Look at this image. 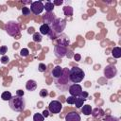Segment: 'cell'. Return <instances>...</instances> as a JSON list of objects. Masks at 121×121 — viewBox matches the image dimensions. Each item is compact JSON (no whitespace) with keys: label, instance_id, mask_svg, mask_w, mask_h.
Segmentation results:
<instances>
[{"label":"cell","instance_id":"6da1fadb","mask_svg":"<svg viewBox=\"0 0 121 121\" xmlns=\"http://www.w3.org/2000/svg\"><path fill=\"white\" fill-rule=\"evenodd\" d=\"M69 70L70 69H68V68H63V73H62L61 77L59 78L58 79L54 80L56 87L62 92L67 91L69 89V87L73 84L69 78Z\"/></svg>","mask_w":121,"mask_h":121},{"label":"cell","instance_id":"7a4b0ae2","mask_svg":"<svg viewBox=\"0 0 121 121\" xmlns=\"http://www.w3.org/2000/svg\"><path fill=\"white\" fill-rule=\"evenodd\" d=\"M9 108L14 112H23L26 108V101L23 96L14 95L9 100Z\"/></svg>","mask_w":121,"mask_h":121},{"label":"cell","instance_id":"3957f363","mask_svg":"<svg viewBox=\"0 0 121 121\" xmlns=\"http://www.w3.org/2000/svg\"><path fill=\"white\" fill-rule=\"evenodd\" d=\"M84 77H85L84 71L78 66H74L69 70V78H70V80L72 83L78 84V83L81 82L83 80Z\"/></svg>","mask_w":121,"mask_h":121},{"label":"cell","instance_id":"277c9868","mask_svg":"<svg viewBox=\"0 0 121 121\" xmlns=\"http://www.w3.org/2000/svg\"><path fill=\"white\" fill-rule=\"evenodd\" d=\"M5 29L9 36L15 37L20 33V26L15 21H9L5 25Z\"/></svg>","mask_w":121,"mask_h":121},{"label":"cell","instance_id":"5b68a950","mask_svg":"<svg viewBox=\"0 0 121 121\" xmlns=\"http://www.w3.org/2000/svg\"><path fill=\"white\" fill-rule=\"evenodd\" d=\"M65 26H66V21L62 18H56V20L50 26L51 29L56 34H60L64 30Z\"/></svg>","mask_w":121,"mask_h":121},{"label":"cell","instance_id":"8992f818","mask_svg":"<svg viewBox=\"0 0 121 121\" xmlns=\"http://www.w3.org/2000/svg\"><path fill=\"white\" fill-rule=\"evenodd\" d=\"M43 10V4L42 1H34L31 3L30 5V11L35 14L38 15L40 13H42Z\"/></svg>","mask_w":121,"mask_h":121},{"label":"cell","instance_id":"52a82bcc","mask_svg":"<svg viewBox=\"0 0 121 121\" xmlns=\"http://www.w3.org/2000/svg\"><path fill=\"white\" fill-rule=\"evenodd\" d=\"M116 74H117V69H116V67L114 65L109 64L104 68V76L108 79L113 78L116 76Z\"/></svg>","mask_w":121,"mask_h":121},{"label":"cell","instance_id":"ba28073f","mask_svg":"<svg viewBox=\"0 0 121 121\" xmlns=\"http://www.w3.org/2000/svg\"><path fill=\"white\" fill-rule=\"evenodd\" d=\"M61 109H62V104L58 100H53L48 105V111L51 113H59L61 111Z\"/></svg>","mask_w":121,"mask_h":121},{"label":"cell","instance_id":"9c48e42d","mask_svg":"<svg viewBox=\"0 0 121 121\" xmlns=\"http://www.w3.org/2000/svg\"><path fill=\"white\" fill-rule=\"evenodd\" d=\"M68 91H69V93H70V95H71L72 96L77 97V96H79V95H80V94H81V92H82V88H81V86H80L79 84H75V83H73V84L69 87Z\"/></svg>","mask_w":121,"mask_h":121},{"label":"cell","instance_id":"30bf717a","mask_svg":"<svg viewBox=\"0 0 121 121\" xmlns=\"http://www.w3.org/2000/svg\"><path fill=\"white\" fill-rule=\"evenodd\" d=\"M54 53H55L56 57H58V58H63L64 56H66L67 48H66V46L57 44L54 47Z\"/></svg>","mask_w":121,"mask_h":121},{"label":"cell","instance_id":"8fae6325","mask_svg":"<svg viewBox=\"0 0 121 121\" xmlns=\"http://www.w3.org/2000/svg\"><path fill=\"white\" fill-rule=\"evenodd\" d=\"M56 15L54 14V12H46L43 16V23L45 25H48V26H51L52 23L56 20Z\"/></svg>","mask_w":121,"mask_h":121},{"label":"cell","instance_id":"7c38bea8","mask_svg":"<svg viewBox=\"0 0 121 121\" xmlns=\"http://www.w3.org/2000/svg\"><path fill=\"white\" fill-rule=\"evenodd\" d=\"M62 73H63V68H61L60 65L55 66V67L53 68V70L51 71V75H52L54 80H56V79H58L59 78H60L61 75H62Z\"/></svg>","mask_w":121,"mask_h":121},{"label":"cell","instance_id":"4fadbf2b","mask_svg":"<svg viewBox=\"0 0 121 121\" xmlns=\"http://www.w3.org/2000/svg\"><path fill=\"white\" fill-rule=\"evenodd\" d=\"M65 121H81V118L77 112H71L65 115Z\"/></svg>","mask_w":121,"mask_h":121},{"label":"cell","instance_id":"5bb4252c","mask_svg":"<svg viewBox=\"0 0 121 121\" xmlns=\"http://www.w3.org/2000/svg\"><path fill=\"white\" fill-rule=\"evenodd\" d=\"M26 90H28L29 92H32V91H35L36 88H37V82L33 79H29L27 80V82L26 83Z\"/></svg>","mask_w":121,"mask_h":121},{"label":"cell","instance_id":"9a60e30c","mask_svg":"<svg viewBox=\"0 0 121 121\" xmlns=\"http://www.w3.org/2000/svg\"><path fill=\"white\" fill-rule=\"evenodd\" d=\"M104 114H105V112L101 108H95V109L92 110V115L95 118H100V117L104 116Z\"/></svg>","mask_w":121,"mask_h":121},{"label":"cell","instance_id":"2e32d148","mask_svg":"<svg viewBox=\"0 0 121 121\" xmlns=\"http://www.w3.org/2000/svg\"><path fill=\"white\" fill-rule=\"evenodd\" d=\"M51 31V27L50 26L48 25H45V24H43L41 26H40V34L42 35H48L49 32Z\"/></svg>","mask_w":121,"mask_h":121},{"label":"cell","instance_id":"e0dca14e","mask_svg":"<svg viewBox=\"0 0 121 121\" xmlns=\"http://www.w3.org/2000/svg\"><path fill=\"white\" fill-rule=\"evenodd\" d=\"M56 40H57V42H58V44H60V45L66 46V45L69 44V40H68V39L66 38V36H64V35H63L62 38H61V37H57Z\"/></svg>","mask_w":121,"mask_h":121},{"label":"cell","instance_id":"ac0fdd59","mask_svg":"<svg viewBox=\"0 0 121 121\" xmlns=\"http://www.w3.org/2000/svg\"><path fill=\"white\" fill-rule=\"evenodd\" d=\"M85 100H86V98H84V97H82V96H77L76 97V99H75V105H76V107L78 108V109H79V108H81V106H83V103L85 102Z\"/></svg>","mask_w":121,"mask_h":121},{"label":"cell","instance_id":"d6986e66","mask_svg":"<svg viewBox=\"0 0 121 121\" xmlns=\"http://www.w3.org/2000/svg\"><path fill=\"white\" fill-rule=\"evenodd\" d=\"M43 9H45L46 12H52L54 9V4L51 1L45 2V4L43 5Z\"/></svg>","mask_w":121,"mask_h":121},{"label":"cell","instance_id":"ffe728a7","mask_svg":"<svg viewBox=\"0 0 121 121\" xmlns=\"http://www.w3.org/2000/svg\"><path fill=\"white\" fill-rule=\"evenodd\" d=\"M112 55L113 58L115 59H118L121 57V48L116 46V47H113V49L112 50Z\"/></svg>","mask_w":121,"mask_h":121},{"label":"cell","instance_id":"44dd1931","mask_svg":"<svg viewBox=\"0 0 121 121\" xmlns=\"http://www.w3.org/2000/svg\"><path fill=\"white\" fill-rule=\"evenodd\" d=\"M63 13L67 17H71L73 15V8L71 6H65L63 8Z\"/></svg>","mask_w":121,"mask_h":121},{"label":"cell","instance_id":"7402d4cb","mask_svg":"<svg viewBox=\"0 0 121 121\" xmlns=\"http://www.w3.org/2000/svg\"><path fill=\"white\" fill-rule=\"evenodd\" d=\"M92 107L90 106V105H84L82 108H81V112H82V113L83 114H85V115H89V114H91L92 113Z\"/></svg>","mask_w":121,"mask_h":121},{"label":"cell","instance_id":"603a6c76","mask_svg":"<svg viewBox=\"0 0 121 121\" xmlns=\"http://www.w3.org/2000/svg\"><path fill=\"white\" fill-rule=\"evenodd\" d=\"M11 97H12V95H11V93H10V92H8V91H6V92H3V93H2V95H1V98H2L3 100H5V101H8V100H9Z\"/></svg>","mask_w":121,"mask_h":121},{"label":"cell","instance_id":"cb8c5ba5","mask_svg":"<svg viewBox=\"0 0 121 121\" xmlns=\"http://www.w3.org/2000/svg\"><path fill=\"white\" fill-rule=\"evenodd\" d=\"M44 120V117L43 116L42 113H35L33 115V121H43Z\"/></svg>","mask_w":121,"mask_h":121},{"label":"cell","instance_id":"d4e9b609","mask_svg":"<svg viewBox=\"0 0 121 121\" xmlns=\"http://www.w3.org/2000/svg\"><path fill=\"white\" fill-rule=\"evenodd\" d=\"M33 41H34L35 43H40V42L42 41V35H41L40 33H38V32L34 33V34H33Z\"/></svg>","mask_w":121,"mask_h":121},{"label":"cell","instance_id":"484cf974","mask_svg":"<svg viewBox=\"0 0 121 121\" xmlns=\"http://www.w3.org/2000/svg\"><path fill=\"white\" fill-rule=\"evenodd\" d=\"M103 121H119V118L112 116V115H106L103 119Z\"/></svg>","mask_w":121,"mask_h":121},{"label":"cell","instance_id":"4316f807","mask_svg":"<svg viewBox=\"0 0 121 121\" xmlns=\"http://www.w3.org/2000/svg\"><path fill=\"white\" fill-rule=\"evenodd\" d=\"M28 54H29V51H28L27 48H23V49H21V51H20V55H21L22 57H27Z\"/></svg>","mask_w":121,"mask_h":121},{"label":"cell","instance_id":"83f0119b","mask_svg":"<svg viewBox=\"0 0 121 121\" xmlns=\"http://www.w3.org/2000/svg\"><path fill=\"white\" fill-rule=\"evenodd\" d=\"M48 95V91L46 90V89H42L41 91H40V96H42V97H46Z\"/></svg>","mask_w":121,"mask_h":121},{"label":"cell","instance_id":"f1b7e54d","mask_svg":"<svg viewBox=\"0 0 121 121\" xmlns=\"http://www.w3.org/2000/svg\"><path fill=\"white\" fill-rule=\"evenodd\" d=\"M75 99H76V97H74V96H72V95H70V96H68L67 98H66V103H68V104H74L75 103Z\"/></svg>","mask_w":121,"mask_h":121},{"label":"cell","instance_id":"f546056e","mask_svg":"<svg viewBox=\"0 0 121 121\" xmlns=\"http://www.w3.org/2000/svg\"><path fill=\"white\" fill-rule=\"evenodd\" d=\"M22 13H23V15H29L30 14V9L26 7H24V8H22Z\"/></svg>","mask_w":121,"mask_h":121},{"label":"cell","instance_id":"4dcf8cb0","mask_svg":"<svg viewBox=\"0 0 121 121\" xmlns=\"http://www.w3.org/2000/svg\"><path fill=\"white\" fill-rule=\"evenodd\" d=\"M38 70L40 71V72H44L45 70H46V65L44 64V63H40L39 64V66H38Z\"/></svg>","mask_w":121,"mask_h":121},{"label":"cell","instance_id":"1f68e13d","mask_svg":"<svg viewBox=\"0 0 121 121\" xmlns=\"http://www.w3.org/2000/svg\"><path fill=\"white\" fill-rule=\"evenodd\" d=\"M0 60H1V62H2L3 64H7V63L9 61V59L8 56H5V55H4V56H2V58H1Z\"/></svg>","mask_w":121,"mask_h":121},{"label":"cell","instance_id":"d6a6232c","mask_svg":"<svg viewBox=\"0 0 121 121\" xmlns=\"http://www.w3.org/2000/svg\"><path fill=\"white\" fill-rule=\"evenodd\" d=\"M7 51H8V47L6 46V45H3V46H0V54L1 55H5L6 53H7Z\"/></svg>","mask_w":121,"mask_h":121},{"label":"cell","instance_id":"836d02e7","mask_svg":"<svg viewBox=\"0 0 121 121\" xmlns=\"http://www.w3.org/2000/svg\"><path fill=\"white\" fill-rule=\"evenodd\" d=\"M52 3L54 4V6H55V5H56V6H60V5H61V4L63 3V1H62V0H54Z\"/></svg>","mask_w":121,"mask_h":121},{"label":"cell","instance_id":"e575fe53","mask_svg":"<svg viewBox=\"0 0 121 121\" xmlns=\"http://www.w3.org/2000/svg\"><path fill=\"white\" fill-rule=\"evenodd\" d=\"M24 91L23 90H17L16 91V95L17 96H24Z\"/></svg>","mask_w":121,"mask_h":121},{"label":"cell","instance_id":"d590c367","mask_svg":"<svg viewBox=\"0 0 121 121\" xmlns=\"http://www.w3.org/2000/svg\"><path fill=\"white\" fill-rule=\"evenodd\" d=\"M42 113H43V116L44 118H46V117L49 116V111H48V110H44Z\"/></svg>","mask_w":121,"mask_h":121},{"label":"cell","instance_id":"8d00e7d4","mask_svg":"<svg viewBox=\"0 0 121 121\" xmlns=\"http://www.w3.org/2000/svg\"><path fill=\"white\" fill-rule=\"evenodd\" d=\"M74 59H75L77 61H78V60H80V59H81V56H80L79 54H75V55H74Z\"/></svg>","mask_w":121,"mask_h":121},{"label":"cell","instance_id":"74e56055","mask_svg":"<svg viewBox=\"0 0 121 121\" xmlns=\"http://www.w3.org/2000/svg\"><path fill=\"white\" fill-rule=\"evenodd\" d=\"M73 52L71 51V50H67V53H66V56L68 57V58H71L72 56H73V54H72Z\"/></svg>","mask_w":121,"mask_h":121},{"label":"cell","instance_id":"f35d334b","mask_svg":"<svg viewBox=\"0 0 121 121\" xmlns=\"http://www.w3.org/2000/svg\"><path fill=\"white\" fill-rule=\"evenodd\" d=\"M23 2H24L25 4H30V5H31V3H32L31 1H23Z\"/></svg>","mask_w":121,"mask_h":121}]
</instances>
